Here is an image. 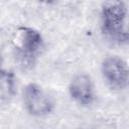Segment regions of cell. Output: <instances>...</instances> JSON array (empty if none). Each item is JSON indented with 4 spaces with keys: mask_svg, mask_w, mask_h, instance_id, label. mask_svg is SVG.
Wrapping results in <instances>:
<instances>
[{
    "mask_svg": "<svg viewBox=\"0 0 129 129\" xmlns=\"http://www.w3.org/2000/svg\"><path fill=\"white\" fill-rule=\"evenodd\" d=\"M127 8L123 0H105L101 11L102 31L115 41L126 42Z\"/></svg>",
    "mask_w": 129,
    "mask_h": 129,
    "instance_id": "6da1fadb",
    "label": "cell"
},
{
    "mask_svg": "<svg viewBox=\"0 0 129 129\" xmlns=\"http://www.w3.org/2000/svg\"><path fill=\"white\" fill-rule=\"evenodd\" d=\"M42 36L40 32L32 27L17 26L11 36V44L17 54L26 61L32 60L42 46Z\"/></svg>",
    "mask_w": 129,
    "mask_h": 129,
    "instance_id": "7a4b0ae2",
    "label": "cell"
},
{
    "mask_svg": "<svg viewBox=\"0 0 129 129\" xmlns=\"http://www.w3.org/2000/svg\"><path fill=\"white\" fill-rule=\"evenodd\" d=\"M22 101L27 113L33 117H44L53 110L49 95L37 84L30 83L22 91Z\"/></svg>",
    "mask_w": 129,
    "mask_h": 129,
    "instance_id": "3957f363",
    "label": "cell"
},
{
    "mask_svg": "<svg viewBox=\"0 0 129 129\" xmlns=\"http://www.w3.org/2000/svg\"><path fill=\"white\" fill-rule=\"evenodd\" d=\"M101 72L108 86L117 91L125 90L128 86L127 62L118 55H109L101 64Z\"/></svg>",
    "mask_w": 129,
    "mask_h": 129,
    "instance_id": "277c9868",
    "label": "cell"
},
{
    "mask_svg": "<svg viewBox=\"0 0 129 129\" xmlns=\"http://www.w3.org/2000/svg\"><path fill=\"white\" fill-rule=\"evenodd\" d=\"M70 97L82 106L91 105L95 100L94 84L86 73H80L73 77L69 85Z\"/></svg>",
    "mask_w": 129,
    "mask_h": 129,
    "instance_id": "5b68a950",
    "label": "cell"
},
{
    "mask_svg": "<svg viewBox=\"0 0 129 129\" xmlns=\"http://www.w3.org/2000/svg\"><path fill=\"white\" fill-rule=\"evenodd\" d=\"M15 93V75L11 71L0 69V104L10 102Z\"/></svg>",
    "mask_w": 129,
    "mask_h": 129,
    "instance_id": "8992f818",
    "label": "cell"
},
{
    "mask_svg": "<svg viewBox=\"0 0 129 129\" xmlns=\"http://www.w3.org/2000/svg\"><path fill=\"white\" fill-rule=\"evenodd\" d=\"M38 1L41 3H45V4H50V3H53L55 0H38Z\"/></svg>",
    "mask_w": 129,
    "mask_h": 129,
    "instance_id": "52a82bcc",
    "label": "cell"
},
{
    "mask_svg": "<svg viewBox=\"0 0 129 129\" xmlns=\"http://www.w3.org/2000/svg\"><path fill=\"white\" fill-rule=\"evenodd\" d=\"M2 64H3V55H2V52L0 50V69H2Z\"/></svg>",
    "mask_w": 129,
    "mask_h": 129,
    "instance_id": "ba28073f",
    "label": "cell"
}]
</instances>
